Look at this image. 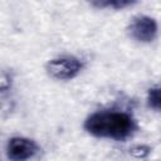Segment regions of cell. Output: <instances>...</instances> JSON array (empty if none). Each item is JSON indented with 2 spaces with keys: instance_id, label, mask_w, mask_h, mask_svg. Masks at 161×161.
<instances>
[{
  "instance_id": "6da1fadb",
  "label": "cell",
  "mask_w": 161,
  "mask_h": 161,
  "mask_svg": "<svg viewBox=\"0 0 161 161\" xmlns=\"http://www.w3.org/2000/svg\"><path fill=\"white\" fill-rule=\"evenodd\" d=\"M136 128V121L126 112H96L84 122V130L88 133L102 138L125 140L131 136Z\"/></svg>"
},
{
  "instance_id": "7a4b0ae2",
  "label": "cell",
  "mask_w": 161,
  "mask_h": 161,
  "mask_svg": "<svg viewBox=\"0 0 161 161\" xmlns=\"http://www.w3.org/2000/svg\"><path fill=\"white\" fill-rule=\"evenodd\" d=\"M82 69V62L75 57H59L52 59L47 64L48 74L59 80H67L74 78Z\"/></svg>"
},
{
  "instance_id": "3957f363",
  "label": "cell",
  "mask_w": 161,
  "mask_h": 161,
  "mask_svg": "<svg viewBox=\"0 0 161 161\" xmlns=\"http://www.w3.org/2000/svg\"><path fill=\"white\" fill-rule=\"evenodd\" d=\"M130 35L141 43H150L156 38L157 24L156 20L147 15H137L132 18L128 25Z\"/></svg>"
},
{
  "instance_id": "277c9868",
  "label": "cell",
  "mask_w": 161,
  "mask_h": 161,
  "mask_svg": "<svg viewBox=\"0 0 161 161\" xmlns=\"http://www.w3.org/2000/svg\"><path fill=\"white\" fill-rule=\"evenodd\" d=\"M36 143L26 137H13L9 140L6 155L10 161H25L36 153Z\"/></svg>"
},
{
  "instance_id": "5b68a950",
  "label": "cell",
  "mask_w": 161,
  "mask_h": 161,
  "mask_svg": "<svg viewBox=\"0 0 161 161\" xmlns=\"http://www.w3.org/2000/svg\"><path fill=\"white\" fill-rule=\"evenodd\" d=\"M136 1L132 0H96L92 1L93 6L97 8H113V9H123L133 5Z\"/></svg>"
},
{
  "instance_id": "8992f818",
  "label": "cell",
  "mask_w": 161,
  "mask_h": 161,
  "mask_svg": "<svg viewBox=\"0 0 161 161\" xmlns=\"http://www.w3.org/2000/svg\"><path fill=\"white\" fill-rule=\"evenodd\" d=\"M147 101H148V106L151 108H153L155 111H160V108H161V96H160V87L158 86H155V87L148 89Z\"/></svg>"
},
{
  "instance_id": "52a82bcc",
  "label": "cell",
  "mask_w": 161,
  "mask_h": 161,
  "mask_svg": "<svg viewBox=\"0 0 161 161\" xmlns=\"http://www.w3.org/2000/svg\"><path fill=\"white\" fill-rule=\"evenodd\" d=\"M150 152H151V147L146 145H137L130 148V153L136 158H145L146 156L150 155Z\"/></svg>"
},
{
  "instance_id": "ba28073f",
  "label": "cell",
  "mask_w": 161,
  "mask_h": 161,
  "mask_svg": "<svg viewBox=\"0 0 161 161\" xmlns=\"http://www.w3.org/2000/svg\"><path fill=\"white\" fill-rule=\"evenodd\" d=\"M11 79L13 78H11L9 72L0 69V92L8 91L11 87V82H13Z\"/></svg>"
}]
</instances>
